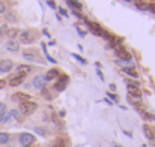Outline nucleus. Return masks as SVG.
Listing matches in <instances>:
<instances>
[{
    "label": "nucleus",
    "instance_id": "c756f323",
    "mask_svg": "<svg viewBox=\"0 0 155 147\" xmlns=\"http://www.w3.org/2000/svg\"><path fill=\"white\" fill-rule=\"evenodd\" d=\"M107 96L110 98L111 102H119V96H117V95H114V93H111V92H107Z\"/></svg>",
    "mask_w": 155,
    "mask_h": 147
},
{
    "label": "nucleus",
    "instance_id": "473e14b6",
    "mask_svg": "<svg viewBox=\"0 0 155 147\" xmlns=\"http://www.w3.org/2000/svg\"><path fill=\"white\" fill-rule=\"evenodd\" d=\"M5 111H6V105H5L3 102H0V114L5 113Z\"/></svg>",
    "mask_w": 155,
    "mask_h": 147
},
{
    "label": "nucleus",
    "instance_id": "c03bdc74",
    "mask_svg": "<svg viewBox=\"0 0 155 147\" xmlns=\"http://www.w3.org/2000/svg\"><path fill=\"white\" fill-rule=\"evenodd\" d=\"M110 90H116V84H114V83L110 84Z\"/></svg>",
    "mask_w": 155,
    "mask_h": 147
},
{
    "label": "nucleus",
    "instance_id": "4468645a",
    "mask_svg": "<svg viewBox=\"0 0 155 147\" xmlns=\"http://www.w3.org/2000/svg\"><path fill=\"white\" fill-rule=\"evenodd\" d=\"M59 75H60V71H59L57 68H51V69L47 71V74H45V80H47V81H51V80H56Z\"/></svg>",
    "mask_w": 155,
    "mask_h": 147
},
{
    "label": "nucleus",
    "instance_id": "f03ea898",
    "mask_svg": "<svg viewBox=\"0 0 155 147\" xmlns=\"http://www.w3.org/2000/svg\"><path fill=\"white\" fill-rule=\"evenodd\" d=\"M36 39V33L30 29H26L23 32H20V44H24V45H30L33 44V41Z\"/></svg>",
    "mask_w": 155,
    "mask_h": 147
},
{
    "label": "nucleus",
    "instance_id": "412c9836",
    "mask_svg": "<svg viewBox=\"0 0 155 147\" xmlns=\"http://www.w3.org/2000/svg\"><path fill=\"white\" fill-rule=\"evenodd\" d=\"M134 68H136V66H130V68H128V66H124V72H125V74H128V75H130V77H133V78H139V74L136 72V69H134Z\"/></svg>",
    "mask_w": 155,
    "mask_h": 147
},
{
    "label": "nucleus",
    "instance_id": "cd10ccee",
    "mask_svg": "<svg viewBox=\"0 0 155 147\" xmlns=\"http://www.w3.org/2000/svg\"><path fill=\"white\" fill-rule=\"evenodd\" d=\"M139 113H140V116H142L145 120H154V116H152V114H149L148 111H145V110H140Z\"/></svg>",
    "mask_w": 155,
    "mask_h": 147
},
{
    "label": "nucleus",
    "instance_id": "a211bd4d",
    "mask_svg": "<svg viewBox=\"0 0 155 147\" xmlns=\"http://www.w3.org/2000/svg\"><path fill=\"white\" fill-rule=\"evenodd\" d=\"M6 48L9 50V51H12V53H17L20 50V42H17V41H8L6 42Z\"/></svg>",
    "mask_w": 155,
    "mask_h": 147
},
{
    "label": "nucleus",
    "instance_id": "f8f14e48",
    "mask_svg": "<svg viewBox=\"0 0 155 147\" xmlns=\"http://www.w3.org/2000/svg\"><path fill=\"white\" fill-rule=\"evenodd\" d=\"M143 132H145V137H146L149 141H154L155 140V129L151 125L145 123V125H143Z\"/></svg>",
    "mask_w": 155,
    "mask_h": 147
},
{
    "label": "nucleus",
    "instance_id": "5701e85b",
    "mask_svg": "<svg viewBox=\"0 0 155 147\" xmlns=\"http://www.w3.org/2000/svg\"><path fill=\"white\" fill-rule=\"evenodd\" d=\"M33 132L38 134V135H41V137H47L48 135V131L45 128H41V126H35L33 128Z\"/></svg>",
    "mask_w": 155,
    "mask_h": 147
},
{
    "label": "nucleus",
    "instance_id": "393cba45",
    "mask_svg": "<svg viewBox=\"0 0 155 147\" xmlns=\"http://www.w3.org/2000/svg\"><path fill=\"white\" fill-rule=\"evenodd\" d=\"M11 141V135L8 132H0V144H8Z\"/></svg>",
    "mask_w": 155,
    "mask_h": 147
},
{
    "label": "nucleus",
    "instance_id": "2eb2a0df",
    "mask_svg": "<svg viewBox=\"0 0 155 147\" xmlns=\"http://www.w3.org/2000/svg\"><path fill=\"white\" fill-rule=\"evenodd\" d=\"M5 18H6V21H9V23H17V21H18L17 12H14V11H6V12H5Z\"/></svg>",
    "mask_w": 155,
    "mask_h": 147
},
{
    "label": "nucleus",
    "instance_id": "423d86ee",
    "mask_svg": "<svg viewBox=\"0 0 155 147\" xmlns=\"http://www.w3.org/2000/svg\"><path fill=\"white\" fill-rule=\"evenodd\" d=\"M84 23H86V26L89 27V30L94 33V35H97V36H103V33H104V29L98 24V23H92V21H89L87 18H84L83 20Z\"/></svg>",
    "mask_w": 155,
    "mask_h": 147
},
{
    "label": "nucleus",
    "instance_id": "f3484780",
    "mask_svg": "<svg viewBox=\"0 0 155 147\" xmlns=\"http://www.w3.org/2000/svg\"><path fill=\"white\" fill-rule=\"evenodd\" d=\"M11 116H12V117H14L17 122H20V123L24 120V114H23V113H21L18 108H15V110H11Z\"/></svg>",
    "mask_w": 155,
    "mask_h": 147
},
{
    "label": "nucleus",
    "instance_id": "4c0bfd02",
    "mask_svg": "<svg viewBox=\"0 0 155 147\" xmlns=\"http://www.w3.org/2000/svg\"><path fill=\"white\" fill-rule=\"evenodd\" d=\"M5 87H6V81L5 80H0V90L5 89Z\"/></svg>",
    "mask_w": 155,
    "mask_h": 147
},
{
    "label": "nucleus",
    "instance_id": "a19ab883",
    "mask_svg": "<svg viewBox=\"0 0 155 147\" xmlns=\"http://www.w3.org/2000/svg\"><path fill=\"white\" fill-rule=\"evenodd\" d=\"M65 114H66L65 110H60V111H59V117H65Z\"/></svg>",
    "mask_w": 155,
    "mask_h": 147
},
{
    "label": "nucleus",
    "instance_id": "ddd939ff",
    "mask_svg": "<svg viewBox=\"0 0 155 147\" xmlns=\"http://www.w3.org/2000/svg\"><path fill=\"white\" fill-rule=\"evenodd\" d=\"M23 57H24L27 62H39V63H42V60L36 57V53H35V51H24V53H23Z\"/></svg>",
    "mask_w": 155,
    "mask_h": 147
},
{
    "label": "nucleus",
    "instance_id": "72a5a7b5",
    "mask_svg": "<svg viewBox=\"0 0 155 147\" xmlns=\"http://www.w3.org/2000/svg\"><path fill=\"white\" fill-rule=\"evenodd\" d=\"M97 74H98L100 80H101V81H104V75H103V72H101V69H97Z\"/></svg>",
    "mask_w": 155,
    "mask_h": 147
},
{
    "label": "nucleus",
    "instance_id": "e433bc0d",
    "mask_svg": "<svg viewBox=\"0 0 155 147\" xmlns=\"http://www.w3.org/2000/svg\"><path fill=\"white\" fill-rule=\"evenodd\" d=\"M42 35H44V36H45V38H51V35H50V32H47V30H45V29H44V30H42Z\"/></svg>",
    "mask_w": 155,
    "mask_h": 147
},
{
    "label": "nucleus",
    "instance_id": "58836bf2",
    "mask_svg": "<svg viewBox=\"0 0 155 147\" xmlns=\"http://www.w3.org/2000/svg\"><path fill=\"white\" fill-rule=\"evenodd\" d=\"M47 3L50 5V8H53V9H56V8H57V6H56V5L53 3V0H47Z\"/></svg>",
    "mask_w": 155,
    "mask_h": 147
},
{
    "label": "nucleus",
    "instance_id": "9b49d317",
    "mask_svg": "<svg viewBox=\"0 0 155 147\" xmlns=\"http://www.w3.org/2000/svg\"><path fill=\"white\" fill-rule=\"evenodd\" d=\"M32 96L30 95H27V93H23V92H17V93H14L11 99L14 101V102H18V104H21V102H26V101H32Z\"/></svg>",
    "mask_w": 155,
    "mask_h": 147
},
{
    "label": "nucleus",
    "instance_id": "dca6fc26",
    "mask_svg": "<svg viewBox=\"0 0 155 147\" xmlns=\"http://www.w3.org/2000/svg\"><path fill=\"white\" fill-rule=\"evenodd\" d=\"M32 69H33V68H32L30 65H18V66H17V72H18V74H23V75H27L29 72H32Z\"/></svg>",
    "mask_w": 155,
    "mask_h": 147
},
{
    "label": "nucleus",
    "instance_id": "b1692460",
    "mask_svg": "<svg viewBox=\"0 0 155 147\" xmlns=\"http://www.w3.org/2000/svg\"><path fill=\"white\" fill-rule=\"evenodd\" d=\"M11 119H12L11 111H5V113H2V114H0V123H8Z\"/></svg>",
    "mask_w": 155,
    "mask_h": 147
},
{
    "label": "nucleus",
    "instance_id": "49530a36",
    "mask_svg": "<svg viewBox=\"0 0 155 147\" xmlns=\"http://www.w3.org/2000/svg\"><path fill=\"white\" fill-rule=\"evenodd\" d=\"M113 147H122L120 144H113Z\"/></svg>",
    "mask_w": 155,
    "mask_h": 147
},
{
    "label": "nucleus",
    "instance_id": "37998d69",
    "mask_svg": "<svg viewBox=\"0 0 155 147\" xmlns=\"http://www.w3.org/2000/svg\"><path fill=\"white\" fill-rule=\"evenodd\" d=\"M124 134H125L127 137H130V138H133V134H131V132H128V131H124Z\"/></svg>",
    "mask_w": 155,
    "mask_h": 147
},
{
    "label": "nucleus",
    "instance_id": "7c9ffc66",
    "mask_svg": "<svg viewBox=\"0 0 155 147\" xmlns=\"http://www.w3.org/2000/svg\"><path fill=\"white\" fill-rule=\"evenodd\" d=\"M72 57H74V59H77V60H78L80 63H83V65H86V63H87V62H86V59H83L81 56H78V54H75V53H72Z\"/></svg>",
    "mask_w": 155,
    "mask_h": 147
},
{
    "label": "nucleus",
    "instance_id": "79ce46f5",
    "mask_svg": "<svg viewBox=\"0 0 155 147\" xmlns=\"http://www.w3.org/2000/svg\"><path fill=\"white\" fill-rule=\"evenodd\" d=\"M104 102H105L107 105H113V102H111L110 99H107V98H104Z\"/></svg>",
    "mask_w": 155,
    "mask_h": 147
},
{
    "label": "nucleus",
    "instance_id": "09e8293b",
    "mask_svg": "<svg viewBox=\"0 0 155 147\" xmlns=\"http://www.w3.org/2000/svg\"><path fill=\"white\" fill-rule=\"evenodd\" d=\"M154 120H155V116H154Z\"/></svg>",
    "mask_w": 155,
    "mask_h": 147
},
{
    "label": "nucleus",
    "instance_id": "39448f33",
    "mask_svg": "<svg viewBox=\"0 0 155 147\" xmlns=\"http://www.w3.org/2000/svg\"><path fill=\"white\" fill-rule=\"evenodd\" d=\"M114 51H116V56L120 59V60H124V62H131L133 60V56H131V53L130 51H127V50L124 48L122 45H117L116 48H114Z\"/></svg>",
    "mask_w": 155,
    "mask_h": 147
},
{
    "label": "nucleus",
    "instance_id": "1a4fd4ad",
    "mask_svg": "<svg viewBox=\"0 0 155 147\" xmlns=\"http://www.w3.org/2000/svg\"><path fill=\"white\" fill-rule=\"evenodd\" d=\"M12 68H14V62H12V60H9V59H3V60H0V72H2V74H8V72H11Z\"/></svg>",
    "mask_w": 155,
    "mask_h": 147
},
{
    "label": "nucleus",
    "instance_id": "aec40b11",
    "mask_svg": "<svg viewBox=\"0 0 155 147\" xmlns=\"http://www.w3.org/2000/svg\"><path fill=\"white\" fill-rule=\"evenodd\" d=\"M18 35H20V29H9L8 33H6V36H8L9 41H15V38H17Z\"/></svg>",
    "mask_w": 155,
    "mask_h": 147
},
{
    "label": "nucleus",
    "instance_id": "f257e3e1",
    "mask_svg": "<svg viewBox=\"0 0 155 147\" xmlns=\"http://www.w3.org/2000/svg\"><path fill=\"white\" fill-rule=\"evenodd\" d=\"M18 110H20L24 116H30V114H33V113L38 110V104L33 102V101H26V102L18 104Z\"/></svg>",
    "mask_w": 155,
    "mask_h": 147
},
{
    "label": "nucleus",
    "instance_id": "6ab92c4d",
    "mask_svg": "<svg viewBox=\"0 0 155 147\" xmlns=\"http://www.w3.org/2000/svg\"><path fill=\"white\" fill-rule=\"evenodd\" d=\"M128 95L133 96V98H137V99L143 98V93H142L140 89H131V87H128Z\"/></svg>",
    "mask_w": 155,
    "mask_h": 147
},
{
    "label": "nucleus",
    "instance_id": "bb28decb",
    "mask_svg": "<svg viewBox=\"0 0 155 147\" xmlns=\"http://www.w3.org/2000/svg\"><path fill=\"white\" fill-rule=\"evenodd\" d=\"M125 83H127V86L131 87V89H140V83L136 81V80H125Z\"/></svg>",
    "mask_w": 155,
    "mask_h": 147
},
{
    "label": "nucleus",
    "instance_id": "de8ad7c7",
    "mask_svg": "<svg viewBox=\"0 0 155 147\" xmlns=\"http://www.w3.org/2000/svg\"><path fill=\"white\" fill-rule=\"evenodd\" d=\"M142 147H146V144H142Z\"/></svg>",
    "mask_w": 155,
    "mask_h": 147
},
{
    "label": "nucleus",
    "instance_id": "c9c22d12",
    "mask_svg": "<svg viewBox=\"0 0 155 147\" xmlns=\"http://www.w3.org/2000/svg\"><path fill=\"white\" fill-rule=\"evenodd\" d=\"M75 27H77V30H78V35H80V36H86V32H81V29H80L78 26H75Z\"/></svg>",
    "mask_w": 155,
    "mask_h": 147
},
{
    "label": "nucleus",
    "instance_id": "f704fd0d",
    "mask_svg": "<svg viewBox=\"0 0 155 147\" xmlns=\"http://www.w3.org/2000/svg\"><path fill=\"white\" fill-rule=\"evenodd\" d=\"M148 11H151L152 14H155V5H148Z\"/></svg>",
    "mask_w": 155,
    "mask_h": 147
},
{
    "label": "nucleus",
    "instance_id": "0eeeda50",
    "mask_svg": "<svg viewBox=\"0 0 155 147\" xmlns=\"http://www.w3.org/2000/svg\"><path fill=\"white\" fill-rule=\"evenodd\" d=\"M51 147H71V143H69V140H68L66 135H59L53 141Z\"/></svg>",
    "mask_w": 155,
    "mask_h": 147
},
{
    "label": "nucleus",
    "instance_id": "c85d7f7f",
    "mask_svg": "<svg viewBox=\"0 0 155 147\" xmlns=\"http://www.w3.org/2000/svg\"><path fill=\"white\" fill-rule=\"evenodd\" d=\"M8 30H9V29H8V26H6V24H3V26L0 27V41H2V38L8 33Z\"/></svg>",
    "mask_w": 155,
    "mask_h": 147
},
{
    "label": "nucleus",
    "instance_id": "ea45409f",
    "mask_svg": "<svg viewBox=\"0 0 155 147\" xmlns=\"http://www.w3.org/2000/svg\"><path fill=\"white\" fill-rule=\"evenodd\" d=\"M59 11H60V14H62V15H65V17H68V12H66L65 9H62V8H60Z\"/></svg>",
    "mask_w": 155,
    "mask_h": 147
},
{
    "label": "nucleus",
    "instance_id": "7ed1b4c3",
    "mask_svg": "<svg viewBox=\"0 0 155 147\" xmlns=\"http://www.w3.org/2000/svg\"><path fill=\"white\" fill-rule=\"evenodd\" d=\"M35 141H36V137L30 132H21L18 135V143L21 147H30L32 144H35Z\"/></svg>",
    "mask_w": 155,
    "mask_h": 147
},
{
    "label": "nucleus",
    "instance_id": "20e7f679",
    "mask_svg": "<svg viewBox=\"0 0 155 147\" xmlns=\"http://www.w3.org/2000/svg\"><path fill=\"white\" fill-rule=\"evenodd\" d=\"M68 83H69V77H68L66 74H60V75L57 77L56 83H54V90H56V92H63V90L66 89Z\"/></svg>",
    "mask_w": 155,
    "mask_h": 147
},
{
    "label": "nucleus",
    "instance_id": "a18cd8bd",
    "mask_svg": "<svg viewBox=\"0 0 155 147\" xmlns=\"http://www.w3.org/2000/svg\"><path fill=\"white\" fill-rule=\"evenodd\" d=\"M95 66H97V69H101V68H103V66H101V63H100V62H97V63H95Z\"/></svg>",
    "mask_w": 155,
    "mask_h": 147
},
{
    "label": "nucleus",
    "instance_id": "9d476101",
    "mask_svg": "<svg viewBox=\"0 0 155 147\" xmlns=\"http://www.w3.org/2000/svg\"><path fill=\"white\" fill-rule=\"evenodd\" d=\"M24 78H26V75L17 74V75H14V77L9 78V86H11V87H18V86H21V84L24 83Z\"/></svg>",
    "mask_w": 155,
    "mask_h": 147
},
{
    "label": "nucleus",
    "instance_id": "4be33fe9",
    "mask_svg": "<svg viewBox=\"0 0 155 147\" xmlns=\"http://www.w3.org/2000/svg\"><path fill=\"white\" fill-rule=\"evenodd\" d=\"M66 3H68V6L74 8L75 11H81V9H83V5H81L78 0H66Z\"/></svg>",
    "mask_w": 155,
    "mask_h": 147
},
{
    "label": "nucleus",
    "instance_id": "6e6552de",
    "mask_svg": "<svg viewBox=\"0 0 155 147\" xmlns=\"http://www.w3.org/2000/svg\"><path fill=\"white\" fill-rule=\"evenodd\" d=\"M45 83H47L45 75H36V77L32 80V86H33L36 90H42V89L45 87Z\"/></svg>",
    "mask_w": 155,
    "mask_h": 147
},
{
    "label": "nucleus",
    "instance_id": "8fccbe9b",
    "mask_svg": "<svg viewBox=\"0 0 155 147\" xmlns=\"http://www.w3.org/2000/svg\"><path fill=\"white\" fill-rule=\"evenodd\" d=\"M30 147H32V146H30Z\"/></svg>",
    "mask_w": 155,
    "mask_h": 147
},
{
    "label": "nucleus",
    "instance_id": "a878e982",
    "mask_svg": "<svg viewBox=\"0 0 155 147\" xmlns=\"http://www.w3.org/2000/svg\"><path fill=\"white\" fill-rule=\"evenodd\" d=\"M41 95H42V98L45 99V101H53V93L47 87H44V89L41 90Z\"/></svg>",
    "mask_w": 155,
    "mask_h": 147
},
{
    "label": "nucleus",
    "instance_id": "2f4dec72",
    "mask_svg": "<svg viewBox=\"0 0 155 147\" xmlns=\"http://www.w3.org/2000/svg\"><path fill=\"white\" fill-rule=\"evenodd\" d=\"M3 12H6V5L0 0V14H3Z\"/></svg>",
    "mask_w": 155,
    "mask_h": 147
}]
</instances>
